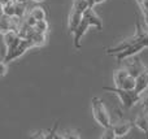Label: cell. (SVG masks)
<instances>
[{
    "instance_id": "e0dca14e",
    "label": "cell",
    "mask_w": 148,
    "mask_h": 139,
    "mask_svg": "<svg viewBox=\"0 0 148 139\" xmlns=\"http://www.w3.org/2000/svg\"><path fill=\"white\" fill-rule=\"evenodd\" d=\"M34 30L38 31V33H43V34H47L49 30V23L47 20H39L36 21L35 26H34Z\"/></svg>"
},
{
    "instance_id": "52a82bcc",
    "label": "cell",
    "mask_w": 148,
    "mask_h": 139,
    "mask_svg": "<svg viewBox=\"0 0 148 139\" xmlns=\"http://www.w3.org/2000/svg\"><path fill=\"white\" fill-rule=\"evenodd\" d=\"M3 36H4V46H5L7 51H10V49H13L14 47H17L21 40L20 35H18L17 31H14V30L5 31V33L3 34Z\"/></svg>"
},
{
    "instance_id": "9a60e30c",
    "label": "cell",
    "mask_w": 148,
    "mask_h": 139,
    "mask_svg": "<svg viewBox=\"0 0 148 139\" xmlns=\"http://www.w3.org/2000/svg\"><path fill=\"white\" fill-rule=\"evenodd\" d=\"M29 14H31L34 18H35L36 21H39V20H46V17H47V13H46V10H44V8H42V7H34L33 9L30 10V13Z\"/></svg>"
},
{
    "instance_id": "2e32d148",
    "label": "cell",
    "mask_w": 148,
    "mask_h": 139,
    "mask_svg": "<svg viewBox=\"0 0 148 139\" xmlns=\"http://www.w3.org/2000/svg\"><path fill=\"white\" fill-rule=\"evenodd\" d=\"M118 87L123 88V90H134V88H135V77L129 74L127 77L122 81V83H121Z\"/></svg>"
},
{
    "instance_id": "6da1fadb",
    "label": "cell",
    "mask_w": 148,
    "mask_h": 139,
    "mask_svg": "<svg viewBox=\"0 0 148 139\" xmlns=\"http://www.w3.org/2000/svg\"><path fill=\"white\" fill-rule=\"evenodd\" d=\"M103 88H104L105 91L116 94V95L120 98L121 103H122V105L125 107L126 109L133 108L136 103L140 101V95H139L135 90H123V88L116 87V86L114 87H107V86H104Z\"/></svg>"
},
{
    "instance_id": "5b68a950",
    "label": "cell",
    "mask_w": 148,
    "mask_h": 139,
    "mask_svg": "<svg viewBox=\"0 0 148 139\" xmlns=\"http://www.w3.org/2000/svg\"><path fill=\"white\" fill-rule=\"evenodd\" d=\"M82 17H83L84 20L87 21V22H88L90 26H94V27H96L99 31L103 30V21H101V18H100L99 16H97L96 13L94 12V8L87 7L86 9H84L83 16H82Z\"/></svg>"
},
{
    "instance_id": "cb8c5ba5",
    "label": "cell",
    "mask_w": 148,
    "mask_h": 139,
    "mask_svg": "<svg viewBox=\"0 0 148 139\" xmlns=\"http://www.w3.org/2000/svg\"><path fill=\"white\" fill-rule=\"evenodd\" d=\"M142 13H143L144 23H146V30L148 31V10H142Z\"/></svg>"
},
{
    "instance_id": "30bf717a",
    "label": "cell",
    "mask_w": 148,
    "mask_h": 139,
    "mask_svg": "<svg viewBox=\"0 0 148 139\" xmlns=\"http://www.w3.org/2000/svg\"><path fill=\"white\" fill-rule=\"evenodd\" d=\"M82 16H83V12L75 9V8H72L69 13V18H68V26H69V31L73 34V31L75 30V27L79 25V22L82 21Z\"/></svg>"
},
{
    "instance_id": "3957f363",
    "label": "cell",
    "mask_w": 148,
    "mask_h": 139,
    "mask_svg": "<svg viewBox=\"0 0 148 139\" xmlns=\"http://www.w3.org/2000/svg\"><path fill=\"white\" fill-rule=\"evenodd\" d=\"M135 35V42H134L133 44H130L129 47H126L125 49H122V51H120V52H117V53H114L113 56H116V59L118 60V61H123V60H127V59H130V57H133L134 55H136V53H139V52L142 51V49H144V48H147L146 47V44L143 43V42L140 40V38H139V35L138 34H134Z\"/></svg>"
},
{
    "instance_id": "ba28073f",
    "label": "cell",
    "mask_w": 148,
    "mask_h": 139,
    "mask_svg": "<svg viewBox=\"0 0 148 139\" xmlns=\"http://www.w3.org/2000/svg\"><path fill=\"white\" fill-rule=\"evenodd\" d=\"M133 126H134V124L131 121H121L112 127H113V131H114V134H116V138H121V137L127 135Z\"/></svg>"
},
{
    "instance_id": "9c48e42d",
    "label": "cell",
    "mask_w": 148,
    "mask_h": 139,
    "mask_svg": "<svg viewBox=\"0 0 148 139\" xmlns=\"http://www.w3.org/2000/svg\"><path fill=\"white\" fill-rule=\"evenodd\" d=\"M125 69L127 70V73L130 75H133V77H138L139 74H142V73L146 70V66H144V64L140 61V60L135 59V60H133V61L129 62V64L126 65Z\"/></svg>"
},
{
    "instance_id": "7a4b0ae2",
    "label": "cell",
    "mask_w": 148,
    "mask_h": 139,
    "mask_svg": "<svg viewBox=\"0 0 148 139\" xmlns=\"http://www.w3.org/2000/svg\"><path fill=\"white\" fill-rule=\"evenodd\" d=\"M91 109H92V114H94V118L97 124L101 127H109L112 126L110 124V114L107 111L104 103H103L101 99H99L97 96L92 98L91 100Z\"/></svg>"
},
{
    "instance_id": "7402d4cb",
    "label": "cell",
    "mask_w": 148,
    "mask_h": 139,
    "mask_svg": "<svg viewBox=\"0 0 148 139\" xmlns=\"http://www.w3.org/2000/svg\"><path fill=\"white\" fill-rule=\"evenodd\" d=\"M25 23H26V25H29V26H31V27H34V26H35V23H36V20L31 14H29L27 17H26V20H25Z\"/></svg>"
},
{
    "instance_id": "4fadbf2b",
    "label": "cell",
    "mask_w": 148,
    "mask_h": 139,
    "mask_svg": "<svg viewBox=\"0 0 148 139\" xmlns=\"http://www.w3.org/2000/svg\"><path fill=\"white\" fill-rule=\"evenodd\" d=\"M33 43V47H42L46 44L47 42V34H43V33H38V31L34 30V33L31 34V36L29 38Z\"/></svg>"
},
{
    "instance_id": "8fae6325",
    "label": "cell",
    "mask_w": 148,
    "mask_h": 139,
    "mask_svg": "<svg viewBox=\"0 0 148 139\" xmlns=\"http://www.w3.org/2000/svg\"><path fill=\"white\" fill-rule=\"evenodd\" d=\"M133 124H134V126H136L139 130H142L148 138V109L142 112L140 114H138Z\"/></svg>"
},
{
    "instance_id": "7c38bea8",
    "label": "cell",
    "mask_w": 148,
    "mask_h": 139,
    "mask_svg": "<svg viewBox=\"0 0 148 139\" xmlns=\"http://www.w3.org/2000/svg\"><path fill=\"white\" fill-rule=\"evenodd\" d=\"M147 88H148V74L146 70H144L142 74L135 77V88H134V90H135L139 95H142Z\"/></svg>"
},
{
    "instance_id": "44dd1931",
    "label": "cell",
    "mask_w": 148,
    "mask_h": 139,
    "mask_svg": "<svg viewBox=\"0 0 148 139\" xmlns=\"http://www.w3.org/2000/svg\"><path fill=\"white\" fill-rule=\"evenodd\" d=\"M8 72V66H7V62L4 61H0V78L5 77Z\"/></svg>"
},
{
    "instance_id": "d4e9b609",
    "label": "cell",
    "mask_w": 148,
    "mask_h": 139,
    "mask_svg": "<svg viewBox=\"0 0 148 139\" xmlns=\"http://www.w3.org/2000/svg\"><path fill=\"white\" fill-rule=\"evenodd\" d=\"M142 101V105H143L144 109H148V95H146L143 99H140Z\"/></svg>"
},
{
    "instance_id": "ac0fdd59",
    "label": "cell",
    "mask_w": 148,
    "mask_h": 139,
    "mask_svg": "<svg viewBox=\"0 0 148 139\" xmlns=\"http://www.w3.org/2000/svg\"><path fill=\"white\" fill-rule=\"evenodd\" d=\"M87 7H88V5H87L86 0H74V3H73V8L81 10V12H84V9H86Z\"/></svg>"
},
{
    "instance_id": "603a6c76",
    "label": "cell",
    "mask_w": 148,
    "mask_h": 139,
    "mask_svg": "<svg viewBox=\"0 0 148 139\" xmlns=\"http://www.w3.org/2000/svg\"><path fill=\"white\" fill-rule=\"evenodd\" d=\"M142 10H148V0H136Z\"/></svg>"
},
{
    "instance_id": "277c9868",
    "label": "cell",
    "mask_w": 148,
    "mask_h": 139,
    "mask_svg": "<svg viewBox=\"0 0 148 139\" xmlns=\"http://www.w3.org/2000/svg\"><path fill=\"white\" fill-rule=\"evenodd\" d=\"M31 47H33V43H31L30 39H22L21 38V40H20V43H18L17 47H14V48L10 49V51H7L5 57H4V62L8 64V62H10V61H13V60L21 57L27 49H30Z\"/></svg>"
},
{
    "instance_id": "d6986e66",
    "label": "cell",
    "mask_w": 148,
    "mask_h": 139,
    "mask_svg": "<svg viewBox=\"0 0 148 139\" xmlns=\"http://www.w3.org/2000/svg\"><path fill=\"white\" fill-rule=\"evenodd\" d=\"M101 139H116V134H114V131H113L112 126L105 127L104 133H103V135H101Z\"/></svg>"
},
{
    "instance_id": "83f0119b",
    "label": "cell",
    "mask_w": 148,
    "mask_h": 139,
    "mask_svg": "<svg viewBox=\"0 0 148 139\" xmlns=\"http://www.w3.org/2000/svg\"><path fill=\"white\" fill-rule=\"evenodd\" d=\"M103 1H105V0H95V5H96V4H100V3H103Z\"/></svg>"
},
{
    "instance_id": "4316f807",
    "label": "cell",
    "mask_w": 148,
    "mask_h": 139,
    "mask_svg": "<svg viewBox=\"0 0 148 139\" xmlns=\"http://www.w3.org/2000/svg\"><path fill=\"white\" fill-rule=\"evenodd\" d=\"M87 1V5H88L90 8H94V5H95V0H86Z\"/></svg>"
},
{
    "instance_id": "ffe728a7",
    "label": "cell",
    "mask_w": 148,
    "mask_h": 139,
    "mask_svg": "<svg viewBox=\"0 0 148 139\" xmlns=\"http://www.w3.org/2000/svg\"><path fill=\"white\" fill-rule=\"evenodd\" d=\"M81 135L77 131H65L64 135H61V139H79Z\"/></svg>"
},
{
    "instance_id": "5bb4252c",
    "label": "cell",
    "mask_w": 148,
    "mask_h": 139,
    "mask_svg": "<svg viewBox=\"0 0 148 139\" xmlns=\"http://www.w3.org/2000/svg\"><path fill=\"white\" fill-rule=\"evenodd\" d=\"M127 75H129V73H127V70H126L125 68L116 69L114 72H113V83H114L116 87H118V86L122 83V81L125 79Z\"/></svg>"
},
{
    "instance_id": "8992f818",
    "label": "cell",
    "mask_w": 148,
    "mask_h": 139,
    "mask_svg": "<svg viewBox=\"0 0 148 139\" xmlns=\"http://www.w3.org/2000/svg\"><path fill=\"white\" fill-rule=\"evenodd\" d=\"M90 25L83 17H82V21L79 22V25L75 27V30L73 31V36H74V47L77 49L81 48V39L83 38V35L87 33Z\"/></svg>"
},
{
    "instance_id": "f1b7e54d",
    "label": "cell",
    "mask_w": 148,
    "mask_h": 139,
    "mask_svg": "<svg viewBox=\"0 0 148 139\" xmlns=\"http://www.w3.org/2000/svg\"><path fill=\"white\" fill-rule=\"evenodd\" d=\"M33 1H35V3H42V1H44V0H33Z\"/></svg>"
},
{
    "instance_id": "484cf974",
    "label": "cell",
    "mask_w": 148,
    "mask_h": 139,
    "mask_svg": "<svg viewBox=\"0 0 148 139\" xmlns=\"http://www.w3.org/2000/svg\"><path fill=\"white\" fill-rule=\"evenodd\" d=\"M29 0H13V3L14 4H22V5H26L27 4Z\"/></svg>"
},
{
    "instance_id": "f546056e",
    "label": "cell",
    "mask_w": 148,
    "mask_h": 139,
    "mask_svg": "<svg viewBox=\"0 0 148 139\" xmlns=\"http://www.w3.org/2000/svg\"><path fill=\"white\" fill-rule=\"evenodd\" d=\"M146 72H147V74H148V68H146Z\"/></svg>"
}]
</instances>
